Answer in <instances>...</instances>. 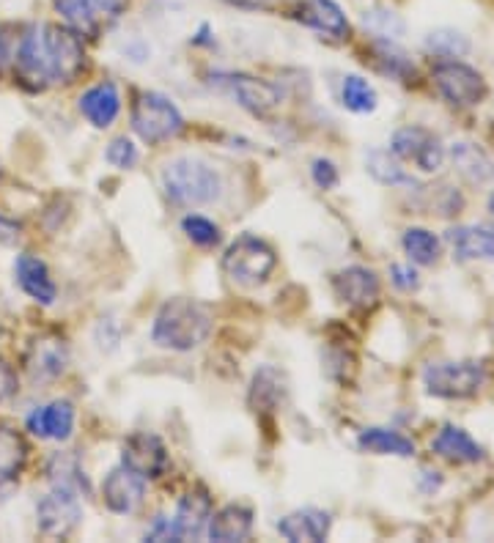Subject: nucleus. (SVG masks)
<instances>
[{
  "label": "nucleus",
  "mask_w": 494,
  "mask_h": 543,
  "mask_svg": "<svg viewBox=\"0 0 494 543\" xmlns=\"http://www.w3.org/2000/svg\"><path fill=\"white\" fill-rule=\"evenodd\" d=\"M14 66H17V77L31 91L69 86L86 66V47L75 28L31 25L20 36Z\"/></svg>",
  "instance_id": "f257e3e1"
},
{
  "label": "nucleus",
  "mask_w": 494,
  "mask_h": 543,
  "mask_svg": "<svg viewBox=\"0 0 494 543\" xmlns=\"http://www.w3.org/2000/svg\"><path fill=\"white\" fill-rule=\"evenodd\" d=\"M212 310L195 302V299L176 297L168 299L154 319L151 327V338L162 349L171 352H193L201 343L209 338L212 332Z\"/></svg>",
  "instance_id": "f03ea898"
},
{
  "label": "nucleus",
  "mask_w": 494,
  "mask_h": 543,
  "mask_svg": "<svg viewBox=\"0 0 494 543\" xmlns=\"http://www.w3.org/2000/svg\"><path fill=\"white\" fill-rule=\"evenodd\" d=\"M162 187L165 195L179 206H204L223 195L220 173L198 157H179L168 162L162 171Z\"/></svg>",
  "instance_id": "7ed1b4c3"
},
{
  "label": "nucleus",
  "mask_w": 494,
  "mask_h": 543,
  "mask_svg": "<svg viewBox=\"0 0 494 543\" xmlns=\"http://www.w3.org/2000/svg\"><path fill=\"white\" fill-rule=\"evenodd\" d=\"M184 129L179 107L157 91H143L132 107V132L146 143H165Z\"/></svg>",
  "instance_id": "20e7f679"
},
{
  "label": "nucleus",
  "mask_w": 494,
  "mask_h": 543,
  "mask_svg": "<svg viewBox=\"0 0 494 543\" xmlns=\"http://www.w3.org/2000/svg\"><path fill=\"white\" fill-rule=\"evenodd\" d=\"M481 362H434L423 371V384L437 398H470L484 387Z\"/></svg>",
  "instance_id": "39448f33"
},
{
  "label": "nucleus",
  "mask_w": 494,
  "mask_h": 543,
  "mask_svg": "<svg viewBox=\"0 0 494 543\" xmlns=\"http://www.w3.org/2000/svg\"><path fill=\"white\" fill-rule=\"evenodd\" d=\"M223 269L231 280H237L242 286H258L275 269V253L267 242H261L256 236H242L226 250Z\"/></svg>",
  "instance_id": "423d86ee"
},
{
  "label": "nucleus",
  "mask_w": 494,
  "mask_h": 543,
  "mask_svg": "<svg viewBox=\"0 0 494 543\" xmlns=\"http://www.w3.org/2000/svg\"><path fill=\"white\" fill-rule=\"evenodd\" d=\"M58 14L80 36H99L119 20L129 0H53Z\"/></svg>",
  "instance_id": "0eeeda50"
},
{
  "label": "nucleus",
  "mask_w": 494,
  "mask_h": 543,
  "mask_svg": "<svg viewBox=\"0 0 494 543\" xmlns=\"http://www.w3.org/2000/svg\"><path fill=\"white\" fill-rule=\"evenodd\" d=\"M434 83L451 105L473 107L486 96V83L481 72H475L473 66L462 64V61H445L437 66Z\"/></svg>",
  "instance_id": "6e6552de"
},
{
  "label": "nucleus",
  "mask_w": 494,
  "mask_h": 543,
  "mask_svg": "<svg viewBox=\"0 0 494 543\" xmlns=\"http://www.w3.org/2000/svg\"><path fill=\"white\" fill-rule=\"evenodd\" d=\"M390 151L396 160L415 162L423 173L440 171L445 162V149H442L440 138H434L429 129L423 127L398 129L390 143Z\"/></svg>",
  "instance_id": "1a4fd4ad"
},
{
  "label": "nucleus",
  "mask_w": 494,
  "mask_h": 543,
  "mask_svg": "<svg viewBox=\"0 0 494 543\" xmlns=\"http://www.w3.org/2000/svg\"><path fill=\"white\" fill-rule=\"evenodd\" d=\"M80 519H83V508L77 502V494L69 489H58V486L47 497H42L36 508V524L50 538H66L69 533H75Z\"/></svg>",
  "instance_id": "9d476101"
},
{
  "label": "nucleus",
  "mask_w": 494,
  "mask_h": 543,
  "mask_svg": "<svg viewBox=\"0 0 494 543\" xmlns=\"http://www.w3.org/2000/svg\"><path fill=\"white\" fill-rule=\"evenodd\" d=\"M121 464L132 469V472H138L140 478L154 480L168 472L171 458H168V450H165L160 437H154L149 431H138L124 442Z\"/></svg>",
  "instance_id": "9b49d317"
},
{
  "label": "nucleus",
  "mask_w": 494,
  "mask_h": 543,
  "mask_svg": "<svg viewBox=\"0 0 494 543\" xmlns=\"http://www.w3.org/2000/svg\"><path fill=\"white\" fill-rule=\"evenodd\" d=\"M212 80H217V86L231 91L239 105L250 110V113H256V116L272 113V110L280 105V99H283V94H280V88L275 86V83L258 80V77L226 72V75H212Z\"/></svg>",
  "instance_id": "f8f14e48"
},
{
  "label": "nucleus",
  "mask_w": 494,
  "mask_h": 543,
  "mask_svg": "<svg viewBox=\"0 0 494 543\" xmlns=\"http://www.w3.org/2000/svg\"><path fill=\"white\" fill-rule=\"evenodd\" d=\"M291 17L302 22L305 28L324 33L327 39H335V42L349 36V20L335 0H300L291 11Z\"/></svg>",
  "instance_id": "ddd939ff"
},
{
  "label": "nucleus",
  "mask_w": 494,
  "mask_h": 543,
  "mask_svg": "<svg viewBox=\"0 0 494 543\" xmlns=\"http://www.w3.org/2000/svg\"><path fill=\"white\" fill-rule=\"evenodd\" d=\"M146 494V478H140L138 472H132L129 467L110 469L108 478L102 483V497L113 513H132L143 502Z\"/></svg>",
  "instance_id": "4468645a"
},
{
  "label": "nucleus",
  "mask_w": 494,
  "mask_h": 543,
  "mask_svg": "<svg viewBox=\"0 0 494 543\" xmlns=\"http://www.w3.org/2000/svg\"><path fill=\"white\" fill-rule=\"evenodd\" d=\"M333 519L319 508H302L278 522V533L291 543H322L330 535Z\"/></svg>",
  "instance_id": "2eb2a0df"
},
{
  "label": "nucleus",
  "mask_w": 494,
  "mask_h": 543,
  "mask_svg": "<svg viewBox=\"0 0 494 543\" xmlns=\"http://www.w3.org/2000/svg\"><path fill=\"white\" fill-rule=\"evenodd\" d=\"M72 428H75V409L69 401H53V404L33 409L28 415V431L39 439L64 442L72 437Z\"/></svg>",
  "instance_id": "dca6fc26"
},
{
  "label": "nucleus",
  "mask_w": 494,
  "mask_h": 543,
  "mask_svg": "<svg viewBox=\"0 0 494 543\" xmlns=\"http://www.w3.org/2000/svg\"><path fill=\"white\" fill-rule=\"evenodd\" d=\"M333 288L341 302L355 308H371L379 299V277L366 267H349L333 277Z\"/></svg>",
  "instance_id": "f3484780"
},
{
  "label": "nucleus",
  "mask_w": 494,
  "mask_h": 543,
  "mask_svg": "<svg viewBox=\"0 0 494 543\" xmlns=\"http://www.w3.org/2000/svg\"><path fill=\"white\" fill-rule=\"evenodd\" d=\"M212 519V500L206 491H190L187 497H182L179 508H176V538L179 541H195L206 533V524Z\"/></svg>",
  "instance_id": "a211bd4d"
},
{
  "label": "nucleus",
  "mask_w": 494,
  "mask_h": 543,
  "mask_svg": "<svg viewBox=\"0 0 494 543\" xmlns=\"http://www.w3.org/2000/svg\"><path fill=\"white\" fill-rule=\"evenodd\" d=\"M14 272H17V283L20 288L39 305H53L55 302V283L50 277V269L44 264L42 258L31 256V253H22L14 264Z\"/></svg>",
  "instance_id": "6ab92c4d"
},
{
  "label": "nucleus",
  "mask_w": 494,
  "mask_h": 543,
  "mask_svg": "<svg viewBox=\"0 0 494 543\" xmlns=\"http://www.w3.org/2000/svg\"><path fill=\"white\" fill-rule=\"evenodd\" d=\"M253 530V511L245 505H226L206 524V535L217 543H237L245 541Z\"/></svg>",
  "instance_id": "aec40b11"
},
{
  "label": "nucleus",
  "mask_w": 494,
  "mask_h": 543,
  "mask_svg": "<svg viewBox=\"0 0 494 543\" xmlns=\"http://www.w3.org/2000/svg\"><path fill=\"white\" fill-rule=\"evenodd\" d=\"M80 110L83 116L94 124L97 129H108L121 110L119 88L113 83H99V86L88 88L86 94L80 96Z\"/></svg>",
  "instance_id": "412c9836"
},
{
  "label": "nucleus",
  "mask_w": 494,
  "mask_h": 543,
  "mask_svg": "<svg viewBox=\"0 0 494 543\" xmlns=\"http://www.w3.org/2000/svg\"><path fill=\"white\" fill-rule=\"evenodd\" d=\"M431 450L437 456L448 458V461H456V464H475V461L484 458V448L464 428L456 426L442 428L440 434L434 437V442H431Z\"/></svg>",
  "instance_id": "4be33fe9"
},
{
  "label": "nucleus",
  "mask_w": 494,
  "mask_h": 543,
  "mask_svg": "<svg viewBox=\"0 0 494 543\" xmlns=\"http://www.w3.org/2000/svg\"><path fill=\"white\" fill-rule=\"evenodd\" d=\"M66 360H69V349L61 338L55 335H47L42 341L33 343L31 354H28V368H31L33 376H42V379H53L66 368Z\"/></svg>",
  "instance_id": "5701e85b"
},
{
  "label": "nucleus",
  "mask_w": 494,
  "mask_h": 543,
  "mask_svg": "<svg viewBox=\"0 0 494 543\" xmlns=\"http://www.w3.org/2000/svg\"><path fill=\"white\" fill-rule=\"evenodd\" d=\"M448 242L456 250V256L470 261V258H489L494 261V228L484 225H464V228H453L448 234Z\"/></svg>",
  "instance_id": "b1692460"
},
{
  "label": "nucleus",
  "mask_w": 494,
  "mask_h": 543,
  "mask_svg": "<svg viewBox=\"0 0 494 543\" xmlns=\"http://www.w3.org/2000/svg\"><path fill=\"white\" fill-rule=\"evenodd\" d=\"M283 398H286V376L264 365L250 384V406L256 412H272L278 409Z\"/></svg>",
  "instance_id": "393cba45"
},
{
  "label": "nucleus",
  "mask_w": 494,
  "mask_h": 543,
  "mask_svg": "<svg viewBox=\"0 0 494 543\" xmlns=\"http://www.w3.org/2000/svg\"><path fill=\"white\" fill-rule=\"evenodd\" d=\"M25 458H28V445L20 431L0 423V486L17 480L25 467Z\"/></svg>",
  "instance_id": "a878e982"
},
{
  "label": "nucleus",
  "mask_w": 494,
  "mask_h": 543,
  "mask_svg": "<svg viewBox=\"0 0 494 543\" xmlns=\"http://www.w3.org/2000/svg\"><path fill=\"white\" fill-rule=\"evenodd\" d=\"M357 445H360V450L374 453V456H415V442L401 437L396 431H387V428H366L357 437Z\"/></svg>",
  "instance_id": "bb28decb"
},
{
  "label": "nucleus",
  "mask_w": 494,
  "mask_h": 543,
  "mask_svg": "<svg viewBox=\"0 0 494 543\" xmlns=\"http://www.w3.org/2000/svg\"><path fill=\"white\" fill-rule=\"evenodd\" d=\"M451 160H453V165L459 168V173L467 176L470 181H475V184H484V181H489L494 176L492 160H489V157H486L484 151L478 149L475 143H467V140L453 146Z\"/></svg>",
  "instance_id": "cd10ccee"
},
{
  "label": "nucleus",
  "mask_w": 494,
  "mask_h": 543,
  "mask_svg": "<svg viewBox=\"0 0 494 543\" xmlns=\"http://www.w3.org/2000/svg\"><path fill=\"white\" fill-rule=\"evenodd\" d=\"M47 475L53 480V486L58 489H69L75 491V494H88V478L83 467H80V458L72 456V453H58L50 461V467H47Z\"/></svg>",
  "instance_id": "c85d7f7f"
},
{
  "label": "nucleus",
  "mask_w": 494,
  "mask_h": 543,
  "mask_svg": "<svg viewBox=\"0 0 494 543\" xmlns=\"http://www.w3.org/2000/svg\"><path fill=\"white\" fill-rule=\"evenodd\" d=\"M341 102H344L346 110L352 113H374L376 105H379V96H376V88L363 80L360 75L344 77V86H341Z\"/></svg>",
  "instance_id": "c756f323"
},
{
  "label": "nucleus",
  "mask_w": 494,
  "mask_h": 543,
  "mask_svg": "<svg viewBox=\"0 0 494 543\" xmlns=\"http://www.w3.org/2000/svg\"><path fill=\"white\" fill-rule=\"evenodd\" d=\"M404 250L407 256L420 264V267H431L440 258V239L426 231V228H409L404 234Z\"/></svg>",
  "instance_id": "7c9ffc66"
},
{
  "label": "nucleus",
  "mask_w": 494,
  "mask_h": 543,
  "mask_svg": "<svg viewBox=\"0 0 494 543\" xmlns=\"http://www.w3.org/2000/svg\"><path fill=\"white\" fill-rule=\"evenodd\" d=\"M368 173H371L376 181L390 184V187H398V184L412 187V184H415V179L401 168V162H398L396 157H390L387 151H371V154H368Z\"/></svg>",
  "instance_id": "2f4dec72"
},
{
  "label": "nucleus",
  "mask_w": 494,
  "mask_h": 543,
  "mask_svg": "<svg viewBox=\"0 0 494 543\" xmlns=\"http://www.w3.org/2000/svg\"><path fill=\"white\" fill-rule=\"evenodd\" d=\"M426 50L434 55H440V58H464V55L470 53V42H467L464 33L451 31V28H442V31L429 33Z\"/></svg>",
  "instance_id": "473e14b6"
},
{
  "label": "nucleus",
  "mask_w": 494,
  "mask_h": 543,
  "mask_svg": "<svg viewBox=\"0 0 494 543\" xmlns=\"http://www.w3.org/2000/svg\"><path fill=\"white\" fill-rule=\"evenodd\" d=\"M376 55H379V69L385 75L396 77V80H407L409 75H415V66L407 58V53H401L396 44L376 42Z\"/></svg>",
  "instance_id": "72a5a7b5"
},
{
  "label": "nucleus",
  "mask_w": 494,
  "mask_h": 543,
  "mask_svg": "<svg viewBox=\"0 0 494 543\" xmlns=\"http://www.w3.org/2000/svg\"><path fill=\"white\" fill-rule=\"evenodd\" d=\"M184 234L190 236V242L201 247H215L220 242V228L212 220H206L201 214H187L182 220Z\"/></svg>",
  "instance_id": "f704fd0d"
},
{
  "label": "nucleus",
  "mask_w": 494,
  "mask_h": 543,
  "mask_svg": "<svg viewBox=\"0 0 494 543\" xmlns=\"http://www.w3.org/2000/svg\"><path fill=\"white\" fill-rule=\"evenodd\" d=\"M366 25L368 28H374L376 33H382L385 39H393L398 33L404 31V22L398 20L393 11H366Z\"/></svg>",
  "instance_id": "c9c22d12"
},
{
  "label": "nucleus",
  "mask_w": 494,
  "mask_h": 543,
  "mask_svg": "<svg viewBox=\"0 0 494 543\" xmlns=\"http://www.w3.org/2000/svg\"><path fill=\"white\" fill-rule=\"evenodd\" d=\"M105 157H108V162L113 168H124V171H127V168H132V165L138 162V149L132 146V140L119 138L110 143Z\"/></svg>",
  "instance_id": "e433bc0d"
},
{
  "label": "nucleus",
  "mask_w": 494,
  "mask_h": 543,
  "mask_svg": "<svg viewBox=\"0 0 494 543\" xmlns=\"http://www.w3.org/2000/svg\"><path fill=\"white\" fill-rule=\"evenodd\" d=\"M311 176L316 181V187L322 190H333L338 187V168L330 160H316L311 168Z\"/></svg>",
  "instance_id": "4c0bfd02"
},
{
  "label": "nucleus",
  "mask_w": 494,
  "mask_h": 543,
  "mask_svg": "<svg viewBox=\"0 0 494 543\" xmlns=\"http://www.w3.org/2000/svg\"><path fill=\"white\" fill-rule=\"evenodd\" d=\"M17 393V371L0 357V401H6Z\"/></svg>",
  "instance_id": "58836bf2"
},
{
  "label": "nucleus",
  "mask_w": 494,
  "mask_h": 543,
  "mask_svg": "<svg viewBox=\"0 0 494 543\" xmlns=\"http://www.w3.org/2000/svg\"><path fill=\"white\" fill-rule=\"evenodd\" d=\"M393 272V283H396L401 291H415V288L420 286L418 280V272L412 267H404V264H396V267L390 269Z\"/></svg>",
  "instance_id": "ea45409f"
},
{
  "label": "nucleus",
  "mask_w": 494,
  "mask_h": 543,
  "mask_svg": "<svg viewBox=\"0 0 494 543\" xmlns=\"http://www.w3.org/2000/svg\"><path fill=\"white\" fill-rule=\"evenodd\" d=\"M146 541H179V538H176V527H173V522H168L165 516H160V519L154 522V527L146 533Z\"/></svg>",
  "instance_id": "a19ab883"
},
{
  "label": "nucleus",
  "mask_w": 494,
  "mask_h": 543,
  "mask_svg": "<svg viewBox=\"0 0 494 543\" xmlns=\"http://www.w3.org/2000/svg\"><path fill=\"white\" fill-rule=\"evenodd\" d=\"M17 236H20V225L0 214V245H11V242H17Z\"/></svg>",
  "instance_id": "79ce46f5"
},
{
  "label": "nucleus",
  "mask_w": 494,
  "mask_h": 543,
  "mask_svg": "<svg viewBox=\"0 0 494 543\" xmlns=\"http://www.w3.org/2000/svg\"><path fill=\"white\" fill-rule=\"evenodd\" d=\"M231 6H239V9H264L269 6V0H226Z\"/></svg>",
  "instance_id": "37998d69"
},
{
  "label": "nucleus",
  "mask_w": 494,
  "mask_h": 543,
  "mask_svg": "<svg viewBox=\"0 0 494 543\" xmlns=\"http://www.w3.org/2000/svg\"><path fill=\"white\" fill-rule=\"evenodd\" d=\"M489 212L494 214V192H492V198H489Z\"/></svg>",
  "instance_id": "c03bdc74"
}]
</instances>
